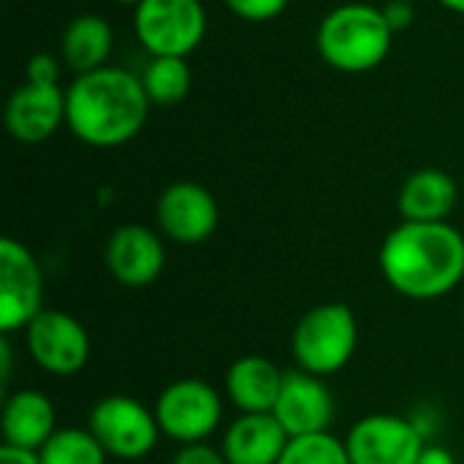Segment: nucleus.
I'll return each instance as SVG.
<instances>
[{
  "label": "nucleus",
  "mask_w": 464,
  "mask_h": 464,
  "mask_svg": "<svg viewBox=\"0 0 464 464\" xmlns=\"http://www.w3.org/2000/svg\"><path fill=\"white\" fill-rule=\"evenodd\" d=\"M378 266L383 280L405 299L435 302L457 291L464 280V237L449 220H402L381 245Z\"/></svg>",
  "instance_id": "f257e3e1"
},
{
  "label": "nucleus",
  "mask_w": 464,
  "mask_h": 464,
  "mask_svg": "<svg viewBox=\"0 0 464 464\" xmlns=\"http://www.w3.org/2000/svg\"><path fill=\"white\" fill-rule=\"evenodd\" d=\"M150 109L141 76L117 65L79 73L65 90V125L95 150H114L136 139Z\"/></svg>",
  "instance_id": "f03ea898"
},
{
  "label": "nucleus",
  "mask_w": 464,
  "mask_h": 464,
  "mask_svg": "<svg viewBox=\"0 0 464 464\" xmlns=\"http://www.w3.org/2000/svg\"><path fill=\"white\" fill-rule=\"evenodd\" d=\"M394 30L383 8L370 3H343L332 8L315 33L321 60L343 73H367L392 52Z\"/></svg>",
  "instance_id": "7ed1b4c3"
},
{
  "label": "nucleus",
  "mask_w": 464,
  "mask_h": 464,
  "mask_svg": "<svg viewBox=\"0 0 464 464\" xmlns=\"http://www.w3.org/2000/svg\"><path fill=\"white\" fill-rule=\"evenodd\" d=\"M359 348V321L345 302L310 307L294 326L291 356L296 370L329 378L345 370Z\"/></svg>",
  "instance_id": "20e7f679"
},
{
  "label": "nucleus",
  "mask_w": 464,
  "mask_h": 464,
  "mask_svg": "<svg viewBox=\"0 0 464 464\" xmlns=\"http://www.w3.org/2000/svg\"><path fill=\"white\" fill-rule=\"evenodd\" d=\"M87 430L98 438L109 459L139 462L158 449L163 438L155 411L128 394L101 397L87 419Z\"/></svg>",
  "instance_id": "39448f33"
},
{
  "label": "nucleus",
  "mask_w": 464,
  "mask_h": 464,
  "mask_svg": "<svg viewBox=\"0 0 464 464\" xmlns=\"http://www.w3.org/2000/svg\"><path fill=\"white\" fill-rule=\"evenodd\" d=\"M155 419L163 438L190 446L207 443L223 424V397L201 378H179L155 400Z\"/></svg>",
  "instance_id": "423d86ee"
},
{
  "label": "nucleus",
  "mask_w": 464,
  "mask_h": 464,
  "mask_svg": "<svg viewBox=\"0 0 464 464\" xmlns=\"http://www.w3.org/2000/svg\"><path fill=\"white\" fill-rule=\"evenodd\" d=\"M133 33L150 57H188L207 35L201 0H141L133 5Z\"/></svg>",
  "instance_id": "0eeeda50"
},
{
  "label": "nucleus",
  "mask_w": 464,
  "mask_h": 464,
  "mask_svg": "<svg viewBox=\"0 0 464 464\" xmlns=\"http://www.w3.org/2000/svg\"><path fill=\"white\" fill-rule=\"evenodd\" d=\"M27 356L54 378H71L90 362V334L79 318L63 310H41L24 329Z\"/></svg>",
  "instance_id": "6e6552de"
},
{
  "label": "nucleus",
  "mask_w": 464,
  "mask_h": 464,
  "mask_svg": "<svg viewBox=\"0 0 464 464\" xmlns=\"http://www.w3.org/2000/svg\"><path fill=\"white\" fill-rule=\"evenodd\" d=\"M44 310V272L38 258L14 237L0 239V332H24Z\"/></svg>",
  "instance_id": "1a4fd4ad"
},
{
  "label": "nucleus",
  "mask_w": 464,
  "mask_h": 464,
  "mask_svg": "<svg viewBox=\"0 0 464 464\" xmlns=\"http://www.w3.org/2000/svg\"><path fill=\"white\" fill-rule=\"evenodd\" d=\"M427 440L411 421L397 413L362 416L345 438L351 464H416Z\"/></svg>",
  "instance_id": "9d476101"
},
{
  "label": "nucleus",
  "mask_w": 464,
  "mask_h": 464,
  "mask_svg": "<svg viewBox=\"0 0 464 464\" xmlns=\"http://www.w3.org/2000/svg\"><path fill=\"white\" fill-rule=\"evenodd\" d=\"M155 223L166 239L174 245H201L207 242L220 223L218 198L198 182L179 179L171 182L155 204Z\"/></svg>",
  "instance_id": "9b49d317"
},
{
  "label": "nucleus",
  "mask_w": 464,
  "mask_h": 464,
  "mask_svg": "<svg viewBox=\"0 0 464 464\" xmlns=\"http://www.w3.org/2000/svg\"><path fill=\"white\" fill-rule=\"evenodd\" d=\"M103 264L109 275L125 288L152 285L166 266V247L158 231L141 223L117 226L103 245Z\"/></svg>",
  "instance_id": "f8f14e48"
},
{
  "label": "nucleus",
  "mask_w": 464,
  "mask_h": 464,
  "mask_svg": "<svg viewBox=\"0 0 464 464\" xmlns=\"http://www.w3.org/2000/svg\"><path fill=\"white\" fill-rule=\"evenodd\" d=\"M334 413H337L334 394L324 378H315L304 370L285 372L272 416L280 421L288 438L329 432Z\"/></svg>",
  "instance_id": "ddd939ff"
},
{
  "label": "nucleus",
  "mask_w": 464,
  "mask_h": 464,
  "mask_svg": "<svg viewBox=\"0 0 464 464\" xmlns=\"http://www.w3.org/2000/svg\"><path fill=\"white\" fill-rule=\"evenodd\" d=\"M5 130L22 144L52 139L65 122V90L60 84H19L5 101Z\"/></svg>",
  "instance_id": "4468645a"
},
{
  "label": "nucleus",
  "mask_w": 464,
  "mask_h": 464,
  "mask_svg": "<svg viewBox=\"0 0 464 464\" xmlns=\"http://www.w3.org/2000/svg\"><path fill=\"white\" fill-rule=\"evenodd\" d=\"M3 446L38 454L57 432V413L52 400L38 389H19L3 400L0 413Z\"/></svg>",
  "instance_id": "2eb2a0df"
},
{
  "label": "nucleus",
  "mask_w": 464,
  "mask_h": 464,
  "mask_svg": "<svg viewBox=\"0 0 464 464\" xmlns=\"http://www.w3.org/2000/svg\"><path fill=\"white\" fill-rule=\"evenodd\" d=\"M288 435L272 413H239L220 435V451L228 464H277Z\"/></svg>",
  "instance_id": "dca6fc26"
},
{
  "label": "nucleus",
  "mask_w": 464,
  "mask_h": 464,
  "mask_svg": "<svg viewBox=\"0 0 464 464\" xmlns=\"http://www.w3.org/2000/svg\"><path fill=\"white\" fill-rule=\"evenodd\" d=\"M285 372L266 356H239L223 381L226 400L237 408V413H272L280 397Z\"/></svg>",
  "instance_id": "f3484780"
},
{
  "label": "nucleus",
  "mask_w": 464,
  "mask_h": 464,
  "mask_svg": "<svg viewBox=\"0 0 464 464\" xmlns=\"http://www.w3.org/2000/svg\"><path fill=\"white\" fill-rule=\"evenodd\" d=\"M459 201L457 179L443 169L413 171L397 196V209L402 220L411 223H443L451 218Z\"/></svg>",
  "instance_id": "a211bd4d"
},
{
  "label": "nucleus",
  "mask_w": 464,
  "mask_h": 464,
  "mask_svg": "<svg viewBox=\"0 0 464 464\" xmlns=\"http://www.w3.org/2000/svg\"><path fill=\"white\" fill-rule=\"evenodd\" d=\"M114 49V30L101 14H76L60 35V57L79 76L109 65Z\"/></svg>",
  "instance_id": "6ab92c4d"
},
{
  "label": "nucleus",
  "mask_w": 464,
  "mask_h": 464,
  "mask_svg": "<svg viewBox=\"0 0 464 464\" xmlns=\"http://www.w3.org/2000/svg\"><path fill=\"white\" fill-rule=\"evenodd\" d=\"M141 84L152 106H174L185 101L193 87L188 57H152L141 73Z\"/></svg>",
  "instance_id": "aec40b11"
},
{
  "label": "nucleus",
  "mask_w": 464,
  "mask_h": 464,
  "mask_svg": "<svg viewBox=\"0 0 464 464\" xmlns=\"http://www.w3.org/2000/svg\"><path fill=\"white\" fill-rule=\"evenodd\" d=\"M41 464H106L109 454L87 427L57 430L38 451Z\"/></svg>",
  "instance_id": "412c9836"
},
{
  "label": "nucleus",
  "mask_w": 464,
  "mask_h": 464,
  "mask_svg": "<svg viewBox=\"0 0 464 464\" xmlns=\"http://www.w3.org/2000/svg\"><path fill=\"white\" fill-rule=\"evenodd\" d=\"M277 464H351L345 440L332 432L291 438Z\"/></svg>",
  "instance_id": "4be33fe9"
},
{
  "label": "nucleus",
  "mask_w": 464,
  "mask_h": 464,
  "mask_svg": "<svg viewBox=\"0 0 464 464\" xmlns=\"http://www.w3.org/2000/svg\"><path fill=\"white\" fill-rule=\"evenodd\" d=\"M228 11L245 22H272L277 19L291 0H223Z\"/></svg>",
  "instance_id": "5701e85b"
},
{
  "label": "nucleus",
  "mask_w": 464,
  "mask_h": 464,
  "mask_svg": "<svg viewBox=\"0 0 464 464\" xmlns=\"http://www.w3.org/2000/svg\"><path fill=\"white\" fill-rule=\"evenodd\" d=\"M60 73H63V57L49 52L33 54L24 68V76L33 84H60Z\"/></svg>",
  "instance_id": "b1692460"
},
{
  "label": "nucleus",
  "mask_w": 464,
  "mask_h": 464,
  "mask_svg": "<svg viewBox=\"0 0 464 464\" xmlns=\"http://www.w3.org/2000/svg\"><path fill=\"white\" fill-rule=\"evenodd\" d=\"M171 464H228L220 446H209V443H190V446H179L177 454L171 457Z\"/></svg>",
  "instance_id": "393cba45"
},
{
  "label": "nucleus",
  "mask_w": 464,
  "mask_h": 464,
  "mask_svg": "<svg viewBox=\"0 0 464 464\" xmlns=\"http://www.w3.org/2000/svg\"><path fill=\"white\" fill-rule=\"evenodd\" d=\"M383 16H386L389 27H392L394 33H400V30H405V27H411V24H413L416 11H413V3L389 0V3L383 5Z\"/></svg>",
  "instance_id": "a878e982"
},
{
  "label": "nucleus",
  "mask_w": 464,
  "mask_h": 464,
  "mask_svg": "<svg viewBox=\"0 0 464 464\" xmlns=\"http://www.w3.org/2000/svg\"><path fill=\"white\" fill-rule=\"evenodd\" d=\"M416 464H457V457L440 443H427Z\"/></svg>",
  "instance_id": "bb28decb"
},
{
  "label": "nucleus",
  "mask_w": 464,
  "mask_h": 464,
  "mask_svg": "<svg viewBox=\"0 0 464 464\" xmlns=\"http://www.w3.org/2000/svg\"><path fill=\"white\" fill-rule=\"evenodd\" d=\"M0 464H41V459L33 451H22V449L3 446L0 449Z\"/></svg>",
  "instance_id": "cd10ccee"
},
{
  "label": "nucleus",
  "mask_w": 464,
  "mask_h": 464,
  "mask_svg": "<svg viewBox=\"0 0 464 464\" xmlns=\"http://www.w3.org/2000/svg\"><path fill=\"white\" fill-rule=\"evenodd\" d=\"M449 11H454V14H462L464 16V0H440Z\"/></svg>",
  "instance_id": "c85d7f7f"
},
{
  "label": "nucleus",
  "mask_w": 464,
  "mask_h": 464,
  "mask_svg": "<svg viewBox=\"0 0 464 464\" xmlns=\"http://www.w3.org/2000/svg\"><path fill=\"white\" fill-rule=\"evenodd\" d=\"M114 3H120V5H139L141 0H114Z\"/></svg>",
  "instance_id": "c756f323"
},
{
  "label": "nucleus",
  "mask_w": 464,
  "mask_h": 464,
  "mask_svg": "<svg viewBox=\"0 0 464 464\" xmlns=\"http://www.w3.org/2000/svg\"><path fill=\"white\" fill-rule=\"evenodd\" d=\"M402 3H413V5H416V3H419V0H402Z\"/></svg>",
  "instance_id": "7c9ffc66"
},
{
  "label": "nucleus",
  "mask_w": 464,
  "mask_h": 464,
  "mask_svg": "<svg viewBox=\"0 0 464 464\" xmlns=\"http://www.w3.org/2000/svg\"><path fill=\"white\" fill-rule=\"evenodd\" d=\"M462 313H464V310H462Z\"/></svg>",
  "instance_id": "2f4dec72"
}]
</instances>
